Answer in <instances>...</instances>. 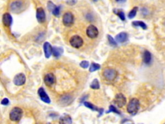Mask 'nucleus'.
<instances>
[{"label":"nucleus","mask_w":165,"mask_h":124,"mask_svg":"<svg viewBox=\"0 0 165 124\" xmlns=\"http://www.w3.org/2000/svg\"><path fill=\"white\" fill-rule=\"evenodd\" d=\"M83 43V40L77 35H75L70 39V45L75 48H79L81 47H82Z\"/></svg>","instance_id":"20e7f679"},{"label":"nucleus","mask_w":165,"mask_h":124,"mask_svg":"<svg viewBox=\"0 0 165 124\" xmlns=\"http://www.w3.org/2000/svg\"><path fill=\"white\" fill-rule=\"evenodd\" d=\"M26 82V76L23 73H20L14 77L13 82L17 86H21L25 84Z\"/></svg>","instance_id":"6e6552de"},{"label":"nucleus","mask_w":165,"mask_h":124,"mask_svg":"<svg viewBox=\"0 0 165 124\" xmlns=\"http://www.w3.org/2000/svg\"><path fill=\"white\" fill-rule=\"evenodd\" d=\"M36 18L40 23H44L46 20V15L44 9L42 7L37 8L36 10Z\"/></svg>","instance_id":"1a4fd4ad"},{"label":"nucleus","mask_w":165,"mask_h":124,"mask_svg":"<svg viewBox=\"0 0 165 124\" xmlns=\"http://www.w3.org/2000/svg\"><path fill=\"white\" fill-rule=\"evenodd\" d=\"M107 37H108V40H109V42L110 45H112V46L113 47L117 46V42L115 41L114 39H113V37L110 36V35H107Z\"/></svg>","instance_id":"393cba45"},{"label":"nucleus","mask_w":165,"mask_h":124,"mask_svg":"<svg viewBox=\"0 0 165 124\" xmlns=\"http://www.w3.org/2000/svg\"><path fill=\"white\" fill-rule=\"evenodd\" d=\"M132 25L134 27H141L143 29H144V30H146V29H147V25H146L144 22L141 21H133V22H132Z\"/></svg>","instance_id":"aec40b11"},{"label":"nucleus","mask_w":165,"mask_h":124,"mask_svg":"<svg viewBox=\"0 0 165 124\" xmlns=\"http://www.w3.org/2000/svg\"><path fill=\"white\" fill-rule=\"evenodd\" d=\"M117 2H121V1H123L124 0H115Z\"/></svg>","instance_id":"473e14b6"},{"label":"nucleus","mask_w":165,"mask_h":124,"mask_svg":"<svg viewBox=\"0 0 165 124\" xmlns=\"http://www.w3.org/2000/svg\"><path fill=\"white\" fill-rule=\"evenodd\" d=\"M100 66L99 64H97L96 63H92L90 65V69H89V71L90 72H93L94 71H96L97 70H99L100 69Z\"/></svg>","instance_id":"4be33fe9"},{"label":"nucleus","mask_w":165,"mask_h":124,"mask_svg":"<svg viewBox=\"0 0 165 124\" xmlns=\"http://www.w3.org/2000/svg\"><path fill=\"white\" fill-rule=\"evenodd\" d=\"M56 82V77L52 73L46 74L44 78V82L48 87H51Z\"/></svg>","instance_id":"9d476101"},{"label":"nucleus","mask_w":165,"mask_h":124,"mask_svg":"<svg viewBox=\"0 0 165 124\" xmlns=\"http://www.w3.org/2000/svg\"><path fill=\"white\" fill-rule=\"evenodd\" d=\"M103 76L105 79L109 82H112L114 80L117 76V72L115 69L111 68H107L104 70L103 72Z\"/></svg>","instance_id":"7ed1b4c3"},{"label":"nucleus","mask_w":165,"mask_h":124,"mask_svg":"<svg viewBox=\"0 0 165 124\" xmlns=\"http://www.w3.org/2000/svg\"><path fill=\"white\" fill-rule=\"evenodd\" d=\"M139 101L137 98H132L127 106V112L132 115L136 114L139 109Z\"/></svg>","instance_id":"f257e3e1"},{"label":"nucleus","mask_w":165,"mask_h":124,"mask_svg":"<svg viewBox=\"0 0 165 124\" xmlns=\"http://www.w3.org/2000/svg\"><path fill=\"white\" fill-rule=\"evenodd\" d=\"M47 7H48V9L50 11H51V12H52L53 10L55 9V8L56 7V5L54 4L52 1H48V2Z\"/></svg>","instance_id":"cd10ccee"},{"label":"nucleus","mask_w":165,"mask_h":124,"mask_svg":"<svg viewBox=\"0 0 165 124\" xmlns=\"http://www.w3.org/2000/svg\"><path fill=\"white\" fill-rule=\"evenodd\" d=\"M67 3H69V5H74L75 3V2H73V0H68V1L67 2Z\"/></svg>","instance_id":"2f4dec72"},{"label":"nucleus","mask_w":165,"mask_h":124,"mask_svg":"<svg viewBox=\"0 0 165 124\" xmlns=\"http://www.w3.org/2000/svg\"><path fill=\"white\" fill-rule=\"evenodd\" d=\"M116 14L118 15L119 17L120 18V19L122 21L125 20V15H124V13L121 10H118L117 12H115Z\"/></svg>","instance_id":"bb28decb"},{"label":"nucleus","mask_w":165,"mask_h":124,"mask_svg":"<svg viewBox=\"0 0 165 124\" xmlns=\"http://www.w3.org/2000/svg\"><path fill=\"white\" fill-rule=\"evenodd\" d=\"M137 10H138V8L136 7L133 8V9H132L131 10V11L129 12L128 16V18H130V19L134 18L135 17V16H136V14H137Z\"/></svg>","instance_id":"b1692460"},{"label":"nucleus","mask_w":165,"mask_h":124,"mask_svg":"<svg viewBox=\"0 0 165 124\" xmlns=\"http://www.w3.org/2000/svg\"><path fill=\"white\" fill-rule=\"evenodd\" d=\"M63 49L61 47H54L52 48V55L56 58H59L63 54Z\"/></svg>","instance_id":"6ab92c4d"},{"label":"nucleus","mask_w":165,"mask_h":124,"mask_svg":"<svg viewBox=\"0 0 165 124\" xmlns=\"http://www.w3.org/2000/svg\"><path fill=\"white\" fill-rule=\"evenodd\" d=\"M84 105H85V106L88 107V109H91L92 110H94V111H99V109H98L97 107H96L95 106H94L92 104L90 103V102H84Z\"/></svg>","instance_id":"412c9836"},{"label":"nucleus","mask_w":165,"mask_h":124,"mask_svg":"<svg viewBox=\"0 0 165 124\" xmlns=\"http://www.w3.org/2000/svg\"><path fill=\"white\" fill-rule=\"evenodd\" d=\"M74 22V18L71 12H67L65 13L63 16V23L65 26L70 27Z\"/></svg>","instance_id":"423d86ee"},{"label":"nucleus","mask_w":165,"mask_h":124,"mask_svg":"<svg viewBox=\"0 0 165 124\" xmlns=\"http://www.w3.org/2000/svg\"><path fill=\"white\" fill-rule=\"evenodd\" d=\"M23 110L21 109L20 107H16L12 109L11 111L10 112L9 118L10 120H12V122H18L21 120V118H22L23 116Z\"/></svg>","instance_id":"f03ea898"},{"label":"nucleus","mask_w":165,"mask_h":124,"mask_svg":"<svg viewBox=\"0 0 165 124\" xmlns=\"http://www.w3.org/2000/svg\"><path fill=\"white\" fill-rule=\"evenodd\" d=\"M23 3L21 1H13L11 4L10 5V9L12 10V12H18V11H20V10L22 7Z\"/></svg>","instance_id":"ddd939ff"},{"label":"nucleus","mask_w":165,"mask_h":124,"mask_svg":"<svg viewBox=\"0 0 165 124\" xmlns=\"http://www.w3.org/2000/svg\"><path fill=\"white\" fill-rule=\"evenodd\" d=\"M1 105H3V106H7L8 104H9V99L8 98H4V99H3L2 100H1Z\"/></svg>","instance_id":"7c9ffc66"},{"label":"nucleus","mask_w":165,"mask_h":124,"mask_svg":"<svg viewBox=\"0 0 165 124\" xmlns=\"http://www.w3.org/2000/svg\"><path fill=\"white\" fill-rule=\"evenodd\" d=\"M59 123H65V124L72 123V118L69 115L64 114L63 116H62V117L60 118V119H59Z\"/></svg>","instance_id":"a211bd4d"},{"label":"nucleus","mask_w":165,"mask_h":124,"mask_svg":"<svg viewBox=\"0 0 165 124\" xmlns=\"http://www.w3.org/2000/svg\"><path fill=\"white\" fill-rule=\"evenodd\" d=\"M52 12L55 16H58L59 15V13H60V7H56L55 8V9Z\"/></svg>","instance_id":"c756f323"},{"label":"nucleus","mask_w":165,"mask_h":124,"mask_svg":"<svg viewBox=\"0 0 165 124\" xmlns=\"http://www.w3.org/2000/svg\"><path fill=\"white\" fill-rule=\"evenodd\" d=\"M151 61V55L149 51L145 50L143 53V61L144 63L149 65Z\"/></svg>","instance_id":"f3484780"},{"label":"nucleus","mask_w":165,"mask_h":124,"mask_svg":"<svg viewBox=\"0 0 165 124\" xmlns=\"http://www.w3.org/2000/svg\"><path fill=\"white\" fill-rule=\"evenodd\" d=\"M90 88L92 89H99L100 88L99 81L97 79H94L90 85Z\"/></svg>","instance_id":"5701e85b"},{"label":"nucleus","mask_w":165,"mask_h":124,"mask_svg":"<svg viewBox=\"0 0 165 124\" xmlns=\"http://www.w3.org/2000/svg\"><path fill=\"white\" fill-rule=\"evenodd\" d=\"M113 102H114V104L119 107V108H121V107H124L126 105V98L123 94L119 93L115 95Z\"/></svg>","instance_id":"39448f33"},{"label":"nucleus","mask_w":165,"mask_h":124,"mask_svg":"<svg viewBox=\"0 0 165 124\" xmlns=\"http://www.w3.org/2000/svg\"><path fill=\"white\" fill-rule=\"evenodd\" d=\"M37 93H38V94L40 97V99H41L43 102H44L45 103H47V104L50 103V99L47 95V94L46 93L44 89H43V87H40L38 89Z\"/></svg>","instance_id":"9b49d317"},{"label":"nucleus","mask_w":165,"mask_h":124,"mask_svg":"<svg viewBox=\"0 0 165 124\" xmlns=\"http://www.w3.org/2000/svg\"><path fill=\"white\" fill-rule=\"evenodd\" d=\"M52 48L53 47L48 42H45L43 45V49H44L45 56L47 58H49L51 55L52 54Z\"/></svg>","instance_id":"2eb2a0df"},{"label":"nucleus","mask_w":165,"mask_h":124,"mask_svg":"<svg viewBox=\"0 0 165 124\" xmlns=\"http://www.w3.org/2000/svg\"><path fill=\"white\" fill-rule=\"evenodd\" d=\"M86 35L91 39H94L98 36L99 31L96 26L93 25H89L86 29Z\"/></svg>","instance_id":"0eeeda50"},{"label":"nucleus","mask_w":165,"mask_h":124,"mask_svg":"<svg viewBox=\"0 0 165 124\" xmlns=\"http://www.w3.org/2000/svg\"><path fill=\"white\" fill-rule=\"evenodd\" d=\"M2 20L3 23L5 26L9 27H10V25H12V18L9 13H5V14L3 15Z\"/></svg>","instance_id":"4468645a"},{"label":"nucleus","mask_w":165,"mask_h":124,"mask_svg":"<svg viewBox=\"0 0 165 124\" xmlns=\"http://www.w3.org/2000/svg\"><path fill=\"white\" fill-rule=\"evenodd\" d=\"M115 40L117 42L121 43V44L124 43L128 40V34H127L126 32H121V33L116 36Z\"/></svg>","instance_id":"dca6fc26"},{"label":"nucleus","mask_w":165,"mask_h":124,"mask_svg":"<svg viewBox=\"0 0 165 124\" xmlns=\"http://www.w3.org/2000/svg\"><path fill=\"white\" fill-rule=\"evenodd\" d=\"M110 112H115V113H116V114H121V112L119 111V110H117V109H116L115 107L113 106H110V107H109V110H108V111H107L106 113L107 114V113H109Z\"/></svg>","instance_id":"a878e982"},{"label":"nucleus","mask_w":165,"mask_h":124,"mask_svg":"<svg viewBox=\"0 0 165 124\" xmlns=\"http://www.w3.org/2000/svg\"><path fill=\"white\" fill-rule=\"evenodd\" d=\"M94 1H99V0H93Z\"/></svg>","instance_id":"72a5a7b5"},{"label":"nucleus","mask_w":165,"mask_h":124,"mask_svg":"<svg viewBox=\"0 0 165 124\" xmlns=\"http://www.w3.org/2000/svg\"><path fill=\"white\" fill-rule=\"evenodd\" d=\"M80 66L83 67V69L88 68V66H89V62L88 61H85V60L82 61L80 63Z\"/></svg>","instance_id":"c85d7f7f"},{"label":"nucleus","mask_w":165,"mask_h":124,"mask_svg":"<svg viewBox=\"0 0 165 124\" xmlns=\"http://www.w3.org/2000/svg\"><path fill=\"white\" fill-rule=\"evenodd\" d=\"M72 100L73 99L71 96L69 95V94H65V95L62 96L61 98H59V103L61 104V106H67L71 104Z\"/></svg>","instance_id":"f8f14e48"}]
</instances>
